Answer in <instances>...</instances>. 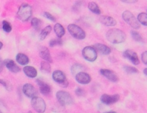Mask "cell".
<instances>
[{
  "label": "cell",
  "mask_w": 147,
  "mask_h": 113,
  "mask_svg": "<svg viewBox=\"0 0 147 113\" xmlns=\"http://www.w3.org/2000/svg\"><path fill=\"white\" fill-rule=\"evenodd\" d=\"M40 70L43 73H50L51 70V65L47 61H43L41 62V64H40Z\"/></svg>",
  "instance_id": "obj_25"
},
{
  "label": "cell",
  "mask_w": 147,
  "mask_h": 113,
  "mask_svg": "<svg viewBox=\"0 0 147 113\" xmlns=\"http://www.w3.org/2000/svg\"><path fill=\"white\" fill-rule=\"evenodd\" d=\"M82 55L84 58L89 62H93L97 58V51L92 46H87L82 50Z\"/></svg>",
  "instance_id": "obj_7"
},
{
  "label": "cell",
  "mask_w": 147,
  "mask_h": 113,
  "mask_svg": "<svg viewBox=\"0 0 147 113\" xmlns=\"http://www.w3.org/2000/svg\"><path fill=\"white\" fill-rule=\"evenodd\" d=\"M144 74L146 75V76H147V68H146V69H144Z\"/></svg>",
  "instance_id": "obj_38"
},
{
  "label": "cell",
  "mask_w": 147,
  "mask_h": 113,
  "mask_svg": "<svg viewBox=\"0 0 147 113\" xmlns=\"http://www.w3.org/2000/svg\"><path fill=\"white\" fill-rule=\"evenodd\" d=\"M0 84H1L3 86H5V89H6L7 90H8V91L12 90V85H11V84L9 83V82H8L7 81L4 80V79H0Z\"/></svg>",
  "instance_id": "obj_31"
},
{
  "label": "cell",
  "mask_w": 147,
  "mask_h": 113,
  "mask_svg": "<svg viewBox=\"0 0 147 113\" xmlns=\"http://www.w3.org/2000/svg\"><path fill=\"white\" fill-rule=\"evenodd\" d=\"M62 40L61 38H55V39H52V40H50L49 42V45L51 47H54L56 46V45H62Z\"/></svg>",
  "instance_id": "obj_28"
},
{
  "label": "cell",
  "mask_w": 147,
  "mask_h": 113,
  "mask_svg": "<svg viewBox=\"0 0 147 113\" xmlns=\"http://www.w3.org/2000/svg\"><path fill=\"white\" fill-rule=\"evenodd\" d=\"M36 82L38 84L39 88H40V92L41 94H44V95H48V94H50L51 91V86H49L48 84L45 83L44 82H43L40 79H37Z\"/></svg>",
  "instance_id": "obj_16"
},
{
  "label": "cell",
  "mask_w": 147,
  "mask_h": 113,
  "mask_svg": "<svg viewBox=\"0 0 147 113\" xmlns=\"http://www.w3.org/2000/svg\"><path fill=\"white\" fill-rule=\"evenodd\" d=\"M22 92L28 97L30 98H33V97H36L38 94L37 90L36 89L35 86L32 85L31 84H26L22 86Z\"/></svg>",
  "instance_id": "obj_10"
},
{
  "label": "cell",
  "mask_w": 147,
  "mask_h": 113,
  "mask_svg": "<svg viewBox=\"0 0 147 113\" xmlns=\"http://www.w3.org/2000/svg\"><path fill=\"white\" fill-rule=\"evenodd\" d=\"M56 98L58 102L62 106L71 105L74 102L73 98L69 93L65 91H58L56 93Z\"/></svg>",
  "instance_id": "obj_4"
},
{
  "label": "cell",
  "mask_w": 147,
  "mask_h": 113,
  "mask_svg": "<svg viewBox=\"0 0 147 113\" xmlns=\"http://www.w3.org/2000/svg\"><path fill=\"white\" fill-rule=\"evenodd\" d=\"M76 94L78 96H82L84 94V91L83 89H81V88H78L76 90Z\"/></svg>",
  "instance_id": "obj_35"
},
{
  "label": "cell",
  "mask_w": 147,
  "mask_h": 113,
  "mask_svg": "<svg viewBox=\"0 0 147 113\" xmlns=\"http://www.w3.org/2000/svg\"><path fill=\"white\" fill-rule=\"evenodd\" d=\"M124 56L126 58L129 60L132 64H134V65H138L139 64L140 61L138 59V55L136 52H134V51H131V50L128 49L126 51H125L124 52Z\"/></svg>",
  "instance_id": "obj_11"
},
{
  "label": "cell",
  "mask_w": 147,
  "mask_h": 113,
  "mask_svg": "<svg viewBox=\"0 0 147 113\" xmlns=\"http://www.w3.org/2000/svg\"><path fill=\"white\" fill-rule=\"evenodd\" d=\"M119 100H120V95L117 94H113V95L104 94L100 97V100H101L102 102L107 104V105L114 104V103L117 102Z\"/></svg>",
  "instance_id": "obj_9"
},
{
  "label": "cell",
  "mask_w": 147,
  "mask_h": 113,
  "mask_svg": "<svg viewBox=\"0 0 147 113\" xmlns=\"http://www.w3.org/2000/svg\"><path fill=\"white\" fill-rule=\"evenodd\" d=\"M33 9L32 7L27 3H24L19 7L17 13V16L22 22H27L32 17Z\"/></svg>",
  "instance_id": "obj_2"
},
{
  "label": "cell",
  "mask_w": 147,
  "mask_h": 113,
  "mask_svg": "<svg viewBox=\"0 0 147 113\" xmlns=\"http://www.w3.org/2000/svg\"><path fill=\"white\" fill-rule=\"evenodd\" d=\"M100 74L103 76L110 80V82H118V76H117L115 73L110 69H100Z\"/></svg>",
  "instance_id": "obj_12"
},
{
  "label": "cell",
  "mask_w": 147,
  "mask_h": 113,
  "mask_svg": "<svg viewBox=\"0 0 147 113\" xmlns=\"http://www.w3.org/2000/svg\"><path fill=\"white\" fill-rule=\"evenodd\" d=\"M76 80L81 84H87L91 82V76L85 72H79L75 76Z\"/></svg>",
  "instance_id": "obj_13"
},
{
  "label": "cell",
  "mask_w": 147,
  "mask_h": 113,
  "mask_svg": "<svg viewBox=\"0 0 147 113\" xmlns=\"http://www.w3.org/2000/svg\"><path fill=\"white\" fill-rule=\"evenodd\" d=\"M123 2H126V3H135L136 2V0H134V1H128V0H123L122 1Z\"/></svg>",
  "instance_id": "obj_37"
},
{
  "label": "cell",
  "mask_w": 147,
  "mask_h": 113,
  "mask_svg": "<svg viewBox=\"0 0 147 113\" xmlns=\"http://www.w3.org/2000/svg\"><path fill=\"white\" fill-rule=\"evenodd\" d=\"M28 113H33V112H32L31 111H30V112H29Z\"/></svg>",
  "instance_id": "obj_41"
},
{
  "label": "cell",
  "mask_w": 147,
  "mask_h": 113,
  "mask_svg": "<svg viewBox=\"0 0 147 113\" xmlns=\"http://www.w3.org/2000/svg\"><path fill=\"white\" fill-rule=\"evenodd\" d=\"M68 31L72 37L78 40H83L86 37L85 32L79 26L75 24H70L68 25Z\"/></svg>",
  "instance_id": "obj_3"
},
{
  "label": "cell",
  "mask_w": 147,
  "mask_h": 113,
  "mask_svg": "<svg viewBox=\"0 0 147 113\" xmlns=\"http://www.w3.org/2000/svg\"><path fill=\"white\" fill-rule=\"evenodd\" d=\"M138 22L144 26H147V14L141 12L138 15Z\"/></svg>",
  "instance_id": "obj_26"
},
{
  "label": "cell",
  "mask_w": 147,
  "mask_h": 113,
  "mask_svg": "<svg viewBox=\"0 0 147 113\" xmlns=\"http://www.w3.org/2000/svg\"><path fill=\"white\" fill-rule=\"evenodd\" d=\"M105 113H117V112H116L110 111V112H105Z\"/></svg>",
  "instance_id": "obj_40"
},
{
  "label": "cell",
  "mask_w": 147,
  "mask_h": 113,
  "mask_svg": "<svg viewBox=\"0 0 147 113\" xmlns=\"http://www.w3.org/2000/svg\"><path fill=\"white\" fill-rule=\"evenodd\" d=\"M0 113H2V112H1V111H0Z\"/></svg>",
  "instance_id": "obj_42"
},
{
  "label": "cell",
  "mask_w": 147,
  "mask_h": 113,
  "mask_svg": "<svg viewBox=\"0 0 147 113\" xmlns=\"http://www.w3.org/2000/svg\"><path fill=\"white\" fill-rule=\"evenodd\" d=\"M39 55H40V58H43L45 61L52 62V58L51 56L50 51H49V50L46 47H40V49H39Z\"/></svg>",
  "instance_id": "obj_15"
},
{
  "label": "cell",
  "mask_w": 147,
  "mask_h": 113,
  "mask_svg": "<svg viewBox=\"0 0 147 113\" xmlns=\"http://www.w3.org/2000/svg\"><path fill=\"white\" fill-rule=\"evenodd\" d=\"M100 20L103 25L106 26H115L117 24L115 19L111 17L103 16L100 18Z\"/></svg>",
  "instance_id": "obj_19"
},
{
  "label": "cell",
  "mask_w": 147,
  "mask_h": 113,
  "mask_svg": "<svg viewBox=\"0 0 147 113\" xmlns=\"http://www.w3.org/2000/svg\"><path fill=\"white\" fill-rule=\"evenodd\" d=\"M123 19H124L126 23H128L131 27H132L134 29H138L140 28V24L138 22L136 18L135 17L132 12L130 11H125L123 13Z\"/></svg>",
  "instance_id": "obj_5"
},
{
  "label": "cell",
  "mask_w": 147,
  "mask_h": 113,
  "mask_svg": "<svg viewBox=\"0 0 147 113\" xmlns=\"http://www.w3.org/2000/svg\"><path fill=\"white\" fill-rule=\"evenodd\" d=\"M24 73L26 74V76L30 78H35L37 76L38 72L37 70L35 69L34 67L30 66H27L23 68Z\"/></svg>",
  "instance_id": "obj_18"
},
{
  "label": "cell",
  "mask_w": 147,
  "mask_h": 113,
  "mask_svg": "<svg viewBox=\"0 0 147 113\" xmlns=\"http://www.w3.org/2000/svg\"><path fill=\"white\" fill-rule=\"evenodd\" d=\"M42 25H43V22L41 21V19L36 17H34L32 19L31 25L36 31H39L40 30V28L42 27Z\"/></svg>",
  "instance_id": "obj_22"
},
{
  "label": "cell",
  "mask_w": 147,
  "mask_h": 113,
  "mask_svg": "<svg viewBox=\"0 0 147 113\" xmlns=\"http://www.w3.org/2000/svg\"><path fill=\"white\" fill-rule=\"evenodd\" d=\"M131 34V36H132L133 39H134V40H136V41L137 42H140V43H142L143 42L142 37H141V35L138 33V32L135 31V30H132Z\"/></svg>",
  "instance_id": "obj_27"
},
{
  "label": "cell",
  "mask_w": 147,
  "mask_h": 113,
  "mask_svg": "<svg viewBox=\"0 0 147 113\" xmlns=\"http://www.w3.org/2000/svg\"><path fill=\"white\" fill-rule=\"evenodd\" d=\"M124 70L127 74H136L138 72V70L135 67L130 66H125L124 67Z\"/></svg>",
  "instance_id": "obj_30"
},
{
  "label": "cell",
  "mask_w": 147,
  "mask_h": 113,
  "mask_svg": "<svg viewBox=\"0 0 147 113\" xmlns=\"http://www.w3.org/2000/svg\"><path fill=\"white\" fill-rule=\"evenodd\" d=\"M52 77L53 79H54L56 83H58V84L61 85L63 87H67V86H68V80H67L66 77V75L64 74V72H62L61 71H55V72L53 73Z\"/></svg>",
  "instance_id": "obj_8"
},
{
  "label": "cell",
  "mask_w": 147,
  "mask_h": 113,
  "mask_svg": "<svg viewBox=\"0 0 147 113\" xmlns=\"http://www.w3.org/2000/svg\"><path fill=\"white\" fill-rule=\"evenodd\" d=\"M80 69H83L82 66L79 65V64H76V65H74L71 68V71H72L73 74H77L78 73H79V71H80Z\"/></svg>",
  "instance_id": "obj_32"
},
{
  "label": "cell",
  "mask_w": 147,
  "mask_h": 113,
  "mask_svg": "<svg viewBox=\"0 0 147 113\" xmlns=\"http://www.w3.org/2000/svg\"><path fill=\"white\" fill-rule=\"evenodd\" d=\"M43 15H44V17H46L47 18V19H50V20L53 21V22H55V21H56L55 17L53 16V15H51V13H49V12H45L44 14H43Z\"/></svg>",
  "instance_id": "obj_33"
},
{
  "label": "cell",
  "mask_w": 147,
  "mask_h": 113,
  "mask_svg": "<svg viewBox=\"0 0 147 113\" xmlns=\"http://www.w3.org/2000/svg\"><path fill=\"white\" fill-rule=\"evenodd\" d=\"M141 60L144 64L147 65V51H145L141 54Z\"/></svg>",
  "instance_id": "obj_34"
},
{
  "label": "cell",
  "mask_w": 147,
  "mask_h": 113,
  "mask_svg": "<svg viewBox=\"0 0 147 113\" xmlns=\"http://www.w3.org/2000/svg\"><path fill=\"white\" fill-rule=\"evenodd\" d=\"M106 37L107 40L113 44H118L121 43L126 40V34L122 31L117 28L110 29L107 32Z\"/></svg>",
  "instance_id": "obj_1"
},
{
  "label": "cell",
  "mask_w": 147,
  "mask_h": 113,
  "mask_svg": "<svg viewBox=\"0 0 147 113\" xmlns=\"http://www.w3.org/2000/svg\"><path fill=\"white\" fill-rule=\"evenodd\" d=\"M51 30H52V27H51V25H48L45 27L44 29L42 30V31L40 32V35H39V38H40V40H45L46 37L50 34V33L51 32Z\"/></svg>",
  "instance_id": "obj_23"
},
{
  "label": "cell",
  "mask_w": 147,
  "mask_h": 113,
  "mask_svg": "<svg viewBox=\"0 0 147 113\" xmlns=\"http://www.w3.org/2000/svg\"><path fill=\"white\" fill-rule=\"evenodd\" d=\"M16 61L20 65L26 66L29 63V58L24 53H18L16 55Z\"/></svg>",
  "instance_id": "obj_20"
},
{
  "label": "cell",
  "mask_w": 147,
  "mask_h": 113,
  "mask_svg": "<svg viewBox=\"0 0 147 113\" xmlns=\"http://www.w3.org/2000/svg\"><path fill=\"white\" fill-rule=\"evenodd\" d=\"M2 47H3V44H2V42H0V50L2 49Z\"/></svg>",
  "instance_id": "obj_39"
},
{
  "label": "cell",
  "mask_w": 147,
  "mask_h": 113,
  "mask_svg": "<svg viewBox=\"0 0 147 113\" xmlns=\"http://www.w3.org/2000/svg\"><path fill=\"white\" fill-rule=\"evenodd\" d=\"M31 105L33 109L38 113L45 112L46 110V104L41 97H35L32 98Z\"/></svg>",
  "instance_id": "obj_6"
},
{
  "label": "cell",
  "mask_w": 147,
  "mask_h": 113,
  "mask_svg": "<svg viewBox=\"0 0 147 113\" xmlns=\"http://www.w3.org/2000/svg\"><path fill=\"white\" fill-rule=\"evenodd\" d=\"M88 8H89V9L91 11V12L96 14V15H100V14H101V11H100V7H98V5H97L95 2H89V3L88 4Z\"/></svg>",
  "instance_id": "obj_24"
},
{
  "label": "cell",
  "mask_w": 147,
  "mask_h": 113,
  "mask_svg": "<svg viewBox=\"0 0 147 113\" xmlns=\"http://www.w3.org/2000/svg\"><path fill=\"white\" fill-rule=\"evenodd\" d=\"M4 65L12 73H18L20 72V68L11 59H6L4 61Z\"/></svg>",
  "instance_id": "obj_14"
},
{
  "label": "cell",
  "mask_w": 147,
  "mask_h": 113,
  "mask_svg": "<svg viewBox=\"0 0 147 113\" xmlns=\"http://www.w3.org/2000/svg\"><path fill=\"white\" fill-rule=\"evenodd\" d=\"M3 66H4V63L3 61H2L1 57H0V72H2V71L3 70Z\"/></svg>",
  "instance_id": "obj_36"
},
{
  "label": "cell",
  "mask_w": 147,
  "mask_h": 113,
  "mask_svg": "<svg viewBox=\"0 0 147 113\" xmlns=\"http://www.w3.org/2000/svg\"><path fill=\"white\" fill-rule=\"evenodd\" d=\"M54 31L55 33L56 34V35L58 36V38H61V37L64 35L65 34V29L64 27L61 25L59 23H56V24L54 25Z\"/></svg>",
  "instance_id": "obj_21"
},
{
  "label": "cell",
  "mask_w": 147,
  "mask_h": 113,
  "mask_svg": "<svg viewBox=\"0 0 147 113\" xmlns=\"http://www.w3.org/2000/svg\"><path fill=\"white\" fill-rule=\"evenodd\" d=\"M2 28H3L4 31L6 33H10L12 31V26L9 22L7 20H4L2 22Z\"/></svg>",
  "instance_id": "obj_29"
},
{
  "label": "cell",
  "mask_w": 147,
  "mask_h": 113,
  "mask_svg": "<svg viewBox=\"0 0 147 113\" xmlns=\"http://www.w3.org/2000/svg\"><path fill=\"white\" fill-rule=\"evenodd\" d=\"M93 48H95V51H98L103 55H108L111 53V49L108 46L104 44H102V43H97L94 45Z\"/></svg>",
  "instance_id": "obj_17"
}]
</instances>
